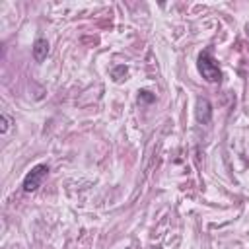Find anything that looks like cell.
Wrapping results in <instances>:
<instances>
[{"mask_svg":"<svg viewBox=\"0 0 249 249\" xmlns=\"http://www.w3.org/2000/svg\"><path fill=\"white\" fill-rule=\"evenodd\" d=\"M196 68H198L200 76H202L206 82H210V84H218V82L222 80V70H220V66H218V62H216V58L212 56L210 51H202V53L198 54V58H196Z\"/></svg>","mask_w":249,"mask_h":249,"instance_id":"cell-1","label":"cell"},{"mask_svg":"<svg viewBox=\"0 0 249 249\" xmlns=\"http://www.w3.org/2000/svg\"><path fill=\"white\" fill-rule=\"evenodd\" d=\"M49 173V165L47 163H37L35 167H31V171H27V175L23 177V191L25 193H33L41 187L43 179Z\"/></svg>","mask_w":249,"mask_h":249,"instance_id":"cell-2","label":"cell"},{"mask_svg":"<svg viewBox=\"0 0 249 249\" xmlns=\"http://www.w3.org/2000/svg\"><path fill=\"white\" fill-rule=\"evenodd\" d=\"M195 117L200 124H208L212 119V105L206 97H198L196 99V107H195Z\"/></svg>","mask_w":249,"mask_h":249,"instance_id":"cell-3","label":"cell"},{"mask_svg":"<svg viewBox=\"0 0 249 249\" xmlns=\"http://www.w3.org/2000/svg\"><path fill=\"white\" fill-rule=\"evenodd\" d=\"M31 51H33V58H35V62H43V60L47 58V54H49V43H47V39H43V37L35 39Z\"/></svg>","mask_w":249,"mask_h":249,"instance_id":"cell-4","label":"cell"},{"mask_svg":"<svg viewBox=\"0 0 249 249\" xmlns=\"http://www.w3.org/2000/svg\"><path fill=\"white\" fill-rule=\"evenodd\" d=\"M154 99H156L154 93H150V91H146V89H140V91H138V101H140V103H152Z\"/></svg>","mask_w":249,"mask_h":249,"instance_id":"cell-5","label":"cell"},{"mask_svg":"<svg viewBox=\"0 0 249 249\" xmlns=\"http://www.w3.org/2000/svg\"><path fill=\"white\" fill-rule=\"evenodd\" d=\"M126 72H128L126 66H117V68L113 70V80H115V82H121V80L126 76Z\"/></svg>","mask_w":249,"mask_h":249,"instance_id":"cell-6","label":"cell"},{"mask_svg":"<svg viewBox=\"0 0 249 249\" xmlns=\"http://www.w3.org/2000/svg\"><path fill=\"white\" fill-rule=\"evenodd\" d=\"M10 124H12V119H10L6 113H2V128H0V132H2V134H6V132H8V128H10Z\"/></svg>","mask_w":249,"mask_h":249,"instance_id":"cell-7","label":"cell"},{"mask_svg":"<svg viewBox=\"0 0 249 249\" xmlns=\"http://www.w3.org/2000/svg\"><path fill=\"white\" fill-rule=\"evenodd\" d=\"M128 249H132V247H128Z\"/></svg>","mask_w":249,"mask_h":249,"instance_id":"cell-8","label":"cell"}]
</instances>
